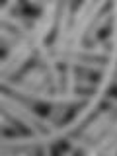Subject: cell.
<instances>
[{
  "mask_svg": "<svg viewBox=\"0 0 117 156\" xmlns=\"http://www.w3.org/2000/svg\"><path fill=\"white\" fill-rule=\"evenodd\" d=\"M70 148H72V146H70V140H61L58 144H55L51 148V152L53 154H61V152H68Z\"/></svg>",
  "mask_w": 117,
  "mask_h": 156,
  "instance_id": "6da1fadb",
  "label": "cell"
},
{
  "mask_svg": "<svg viewBox=\"0 0 117 156\" xmlns=\"http://www.w3.org/2000/svg\"><path fill=\"white\" fill-rule=\"evenodd\" d=\"M107 94H109V98L117 100V82H115V84H111L109 88H107Z\"/></svg>",
  "mask_w": 117,
  "mask_h": 156,
  "instance_id": "7a4b0ae2",
  "label": "cell"
}]
</instances>
